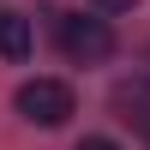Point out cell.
I'll return each instance as SVG.
<instances>
[{
	"label": "cell",
	"mask_w": 150,
	"mask_h": 150,
	"mask_svg": "<svg viewBox=\"0 0 150 150\" xmlns=\"http://www.w3.org/2000/svg\"><path fill=\"white\" fill-rule=\"evenodd\" d=\"M114 108H120V120H126L132 132L150 138V90H144V84H120V90H114Z\"/></svg>",
	"instance_id": "obj_3"
},
{
	"label": "cell",
	"mask_w": 150,
	"mask_h": 150,
	"mask_svg": "<svg viewBox=\"0 0 150 150\" xmlns=\"http://www.w3.org/2000/svg\"><path fill=\"white\" fill-rule=\"evenodd\" d=\"M18 114L30 120V126H66V120L78 114V96L60 78H30V84H18Z\"/></svg>",
	"instance_id": "obj_1"
},
{
	"label": "cell",
	"mask_w": 150,
	"mask_h": 150,
	"mask_svg": "<svg viewBox=\"0 0 150 150\" xmlns=\"http://www.w3.org/2000/svg\"><path fill=\"white\" fill-rule=\"evenodd\" d=\"M78 150H120L114 138H78Z\"/></svg>",
	"instance_id": "obj_5"
},
{
	"label": "cell",
	"mask_w": 150,
	"mask_h": 150,
	"mask_svg": "<svg viewBox=\"0 0 150 150\" xmlns=\"http://www.w3.org/2000/svg\"><path fill=\"white\" fill-rule=\"evenodd\" d=\"M96 6H102V12H132L138 0H96Z\"/></svg>",
	"instance_id": "obj_6"
},
{
	"label": "cell",
	"mask_w": 150,
	"mask_h": 150,
	"mask_svg": "<svg viewBox=\"0 0 150 150\" xmlns=\"http://www.w3.org/2000/svg\"><path fill=\"white\" fill-rule=\"evenodd\" d=\"M60 48L78 66H102L114 54V30H108V18H90V12H60Z\"/></svg>",
	"instance_id": "obj_2"
},
{
	"label": "cell",
	"mask_w": 150,
	"mask_h": 150,
	"mask_svg": "<svg viewBox=\"0 0 150 150\" xmlns=\"http://www.w3.org/2000/svg\"><path fill=\"white\" fill-rule=\"evenodd\" d=\"M144 60H150V54H144Z\"/></svg>",
	"instance_id": "obj_7"
},
{
	"label": "cell",
	"mask_w": 150,
	"mask_h": 150,
	"mask_svg": "<svg viewBox=\"0 0 150 150\" xmlns=\"http://www.w3.org/2000/svg\"><path fill=\"white\" fill-rule=\"evenodd\" d=\"M0 54L6 60L30 54V18H24V12H0Z\"/></svg>",
	"instance_id": "obj_4"
}]
</instances>
